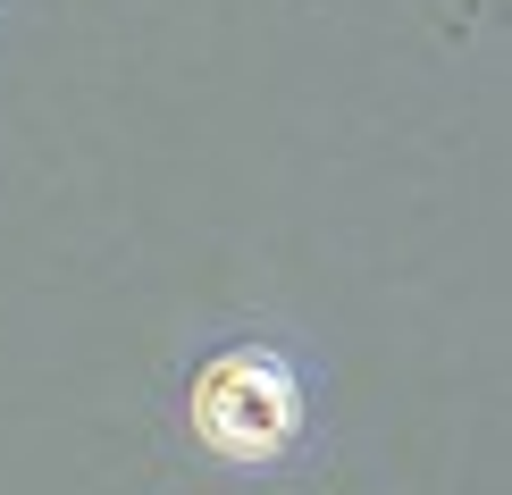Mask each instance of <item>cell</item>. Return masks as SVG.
I'll return each mask as SVG.
<instances>
[{
  "instance_id": "1",
  "label": "cell",
  "mask_w": 512,
  "mask_h": 495,
  "mask_svg": "<svg viewBox=\"0 0 512 495\" xmlns=\"http://www.w3.org/2000/svg\"><path fill=\"white\" fill-rule=\"evenodd\" d=\"M303 428V386L269 344H227L194 370V437L219 462H277Z\"/></svg>"
}]
</instances>
